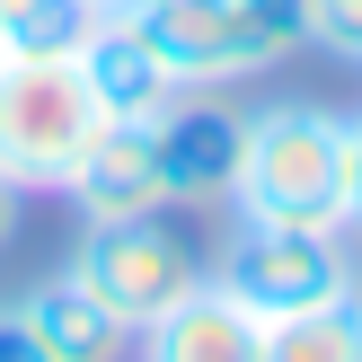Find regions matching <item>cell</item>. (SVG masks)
I'll use <instances>...</instances> for the list:
<instances>
[{
  "instance_id": "obj_1",
  "label": "cell",
  "mask_w": 362,
  "mask_h": 362,
  "mask_svg": "<svg viewBox=\"0 0 362 362\" xmlns=\"http://www.w3.org/2000/svg\"><path fill=\"white\" fill-rule=\"evenodd\" d=\"M239 221H283V230H354V115L310 98H274L247 115L239 177H230Z\"/></svg>"
},
{
  "instance_id": "obj_2",
  "label": "cell",
  "mask_w": 362,
  "mask_h": 362,
  "mask_svg": "<svg viewBox=\"0 0 362 362\" xmlns=\"http://www.w3.org/2000/svg\"><path fill=\"white\" fill-rule=\"evenodd\" d=\"M98 133H106V106L80 53H9L0 62V177L18 194H62Z\"/></svg>"
},
{
  "instance_id": "obj_3",
  "label": "cell",
  "mask_w": 362,
  "mask_h": 362,
  "mask_svg": "<svg viewBox=\"0 0 362 362\" xmlns=\"http://www.w3.org/2000/svg\"><path fill=\"white\" fill-rule=\"evenodd\" d=\"M141 27L159 35V53H168L194 88L265 80V71H283L310 45L300 0H159V9H141Z\"/></svg>"
},
{
  "instance_id": "obj_4",
  "label": "cell",
  "mask_w": 362,
  "mask_h": 362,
  "mask_svg": "<svg viewBox=\"0 0 362 362\" xmlns=\"http://www.w3.org/2000/svg\"><path fill=\"white\" fill-rule=\"evenodd\" d=\"M71 274L106 300V318H115L124 336H141L204 265H194V247L168 230V212H141V221H80Z\"/></svg>"
},
{
  "instance_id": "obj_5",
  "label": "cell",
  "mask_w": 362,
  "mask_h": 362,
  "mask_svg": "<svg viewBox=\"0 0 362 362\" xmlns=\"http://www.w3.org/2000/svg\"><path fill=\"white\" fill-rule=\"evenodd\" d=\"M221 283L274 327V318H300V310H318V300H336V292L362 283V274H354L345 239H327V230L230 221V239H221Z\"/></svg>"
},
{
  "instance_id": "obj_6",
  "label": "cell",
  "mask_w": 362,
  "mask_h": 362,
  "mask_svg": "<svg viewBox=\"0 0 362 362\" xmlns=\"http://www.w3.org/2000/svg\"><path fill=\"white\" fill-rule=\"evenodd\" d=\"M80 71H88V88H98L106 124H159V115L194 88L186 71L159 53V35L141 27V18H115V9H106L98 35L80 45Z\"/></svg>"
},
{
  "instance_id": "obj_7",
  "label": "cell",
  "mask_w": 362,
  "mask_h": 362,
  "mask_svg": "<svg viewBox=\"0 0 362 362\" xmlns=\"http://www.w3.org/2000/svg\"><path fill=\"white\" fill-rule=\"evenodd\" d=\"M133 345L151 354V362H257L265 354V318L247 310L221 274H194Z\"/></svg>"
},
{
  "instance_id": "obj_8",
  "label": "cell",
  "mask_w": 362,
  "mask_h": 362,
  "mask_svg": "<svg viewBox=\"0 0 362 362\" xmlns=\"http://www.w3.org/2000/svg\"><path fill=\"white\" fill-rule=\"evenodd\" d=\"M71 204L80 221H141V212H177L168 204V159H159V124H106L88 141V159L71 168Z\"/></svg>"
},
{
  "instance_id": "obj_9",
  "label": "cell",
  "mask_w": 362,
  "mask_h": 362,
  "mask_svg": "<svg viewBox=\"0 0 362 362\" xmlns=\"http://www.w3.org/2000/svg\"><path fill=\"white\" fill-rule=\"evenodd\" d=\"M239 141H247V115L204 88L159 115V159H168V204H230V177H239Z\"/></svg>"
},
{
  "instance_id": "obj_10",
  "label": "cell",
  "mask_w": 362,
  "mask_h": 362,
  "mask_svg": "<svg viewBox=\"0 0 362 362\" xmlns=\"http://www.w3.org/2000/svg\"><path fill=\"white\" fill-rule=\"evenodd\" d=\"M18 310H27V327H35V362H115L124 345H133V336L106 318V300L88 292L71 265L53 283H27Z\"/></svg>"
},
{
  "instance_id": "obj_11",
  "label": "cell",
  "mask_w": 362,
  "mask_h": 362,
  "mask_svg": "<svg viewBox=\"0 0 362 362\" xmlns=\"http://www.w3.org/2000/svg\"><path fill=\"white\" fill-rule=\"evenodd\" d=\"M265 354L274 362H362V283H345L336 300H318L300 318H274Z\"/></svg>"
},
{
  "instance_id": "obj_12",
  "label": "cell",
  "mask_w": 362,
  "mask_h": 362,
  "mask_svg": "<svg viewBox=\"0 0 362 362\" xmlns=\"http://www.w3.org/2000/svg\"><path fill=\"white\" fill-rule=\"evenodd\" d=\"M98 0H0V35L9 53H80L98 35Z\"/></svg>"
},
{
  "instance_id": "obj_13",
  "label": "cell",
  "mask_w": 362,
  "mask_h": 362,
  "mask_svg": "<svg viewBox=\"0 0 362 362\" xmlns=\"http://www.w3.org/2000/svg\"><path fill=\"white\" fill-rule=\"evenodd\" d=\"M300 27H310V45H318V53L362 62V0H300Z\"/></svg>"
},
{
  "instance_id": "obj_14",
  "label": "cell",
  "mask_w": 362,
  "mask_h": 362,
  "mask_svg": "<svg viewBox=\"0 0 362 362\" xmlns=\"http://www.w3.org/2000/svg\"><path fill=\"white\" fill-rule=\"evenodd\" d=\"M0 362H35V327L18 300H0Z\"/></svg>"
},
{
  "instance_id": "obj_15",
  "label": "cell",
  "mask_w": 362,
  "mask_h": 362,
  "mask_svg": "<svg viewBox=\"0 0 362 362\" xmlns=\"http://www.w3.org/2000/svg\"><path fill=\"white\" fill-rule=\"evenodd\" d=\"M18 204H27V194H18V186H9V177H0V247H9V239H18Z\"/></svg>"
},
{
  "instance_id": "obj_16",
  "label": "cell",
  "mask_w": 362,
  "mask_h": 362,
  "mask_svg": "<svg viewBox=\"0 0 362 362\" xmlns=\"http://www.w3.org/2000/svg\"><path fill=\"white\" fill-rule=\"evenodd\" d=\"M354 230H362V115H354Z\"/></svg>"
},
{
  "instance_id": "obj_17",
  "label": "cell",
  "mask_w": 362,
  "mask_h": 362,
  "mask_svg": "<svg viewBox=\"0 0 362 362\" xmlns=\"http://www.w3.org/2000/svg\"><path fill=\"white\" fill-rule=\"evenodd\" d=\"M98 9H115V18H141V9H159V0H98Z\"/></svg>"
},
{
  "instance_id": "obj_18",
  "label": "cell",
  "mask_w": 362,
  "mask_h": 362,
  "mask_svg": "<svg viewBox=\"0 0 362 362\" xmlns=\"http://www.w3.org/2000/svg\"><path fill=\"white\" fill-rule=\"evenodd\" d=\"M0 62H9V35H0Z\"/></svg>"
}]
</instances>
